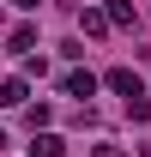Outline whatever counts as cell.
Wrapping results in <instances>:
<instances>
[{"instance_id": "6da1fadb", "label": "cell", "mask_w": 151, "mask_h": 157, "mask_svg": "<svg viewBox=\"0 0 151 157\" xmlns=\"http://www.w3.org/2000/svg\"><path fill=\"white\" fill-rule=\"evenodd\" d=\"M103 85H109L115 97H139V91H145V85H139V73H133V67H115V73L103 78Z\"/></svg>"}, {"instance_id": "7a4b0ae2", "label": "cell", "mask_w": 151, "mask_h": 157, "mask_svg": "<svg viewBox=\"0 0 151 157\" xmlns=\"http://www.w3.org/2000/svg\"><path fill=\"white\" fill-rule=\"evenodd\" d=\"M24 97H30L24 78H0V109H24Z\"/></svg>"}, {"instance_id": "3957f363", "label": "cell", "mask_w": 151, "mask_h": 157, "mask_svg": "<svg viewBox=\"0 0 151 157\" xmlns=\"http://www.w3.org/2000/svg\"><path fill=\"white\" fill-rule=\"evenodd\" d=\"M60 91H67V97H97V78H91V73H67Z\"/></svg>"}, {"instance_id": "277c9868", "label": "cell", "mask_w": 151, "mask_h": 157, "mask_svg": "<svg viewBox=\"0 0 151 157\" xmlns=\"http://www.w3.org/2000/svg\"><path fill=\"white\" fill-rule=\"evenodd\" d=\"M60 133H30V157H60Z\"/></svg>"}, {"instance_id": "5b68a950", "label": "cell", "mask_w": 151, "mask_h": 157, "mask_svg": "<svg viewBox=\"0 0 151 157\" xmlns=\"http://www.w3.org/2000/svg\"><path fill=\"white\" fill-rule=\"evenodd\" d=\"M79 30H85V36H103V30H109V12L85 6V12H79Z\"/></svg>"}, {"instance_id": "8992f818", "label": "cell", "mask_w": 151, "mask_h": 157, "mask_svg": "<svg viewBox=\"0 0 151 157\" xmlns=\"http://www.w3.org/2000/svg\"><path fill=\"white\" fill-rule=\"evenodd\" d=\"M6 42H12L18 55H30V48H37V30H30V24H18V30H12V36H6Z\"/></svg>"}, {"instance_id": "52a82bcc", "label": "cell", "mask_w": 151, "mask_h": 157, "mask_svg": "<svg viewBox=\"0 0 151 157\" xmlns=\"http://www.w3.org/2000/svg\"><path fill=\"white\" fill-rule=\"evenodd\" d=\"M103 12H109V24H133V0H109Z\"/></svg>"}, {"instance_id": "ba28073f", "label": "cell", "mask_w": 151, "mask_h": 157, "mask_svg": "<svg viewBox=\"0 0 151 157\" xmlns=\"http://www.w3.org/2000/svg\"><path fill=\"white\" fill-rule=\"evenodd\" d=\"M127 115H133V121H151V97H145V91H139V97H127Z\"/></svg>"}, {"instance_id": "9c48e42d", "label": "cell", "mask_w": 151, "mask_h": 157, "mask_svg": "<svg viewBox=\"0 0 151 157\" xmlns=\"http://www.w3.org/2000/svg\"><path fill=\"white\" fill-rule=\"evenodd\" d=\"M91 157H121V145H97V151Z\"/></svg>"}, {"instance_id": "30bf717a", "label": "cell", "mask_w": 151, "mask_h": 157, "mask_svg": "<svg viewBox=\"0 0 151 157\" xmlns=\"http://www.w3.org/2000/svg\"><path fill=\"white\" fill-rule=\"evenodd\" d=\"M12 6H24V12H30V6H37V0H12Z\"/></svg>"}, {"instance_id": "8fae6325", "label": "cell", "mask_w": 151, "mask_h": 157, "mask_svg": "<svg viewBox=\"0 0 151 157\" xmlns=\"http://www.w3.org/2000/svg\"><path fill=\"white\" fill-rule=\"evenodd\" d=\"M0 145H6V133H0Z\"/></svg>"}]
</instances>
